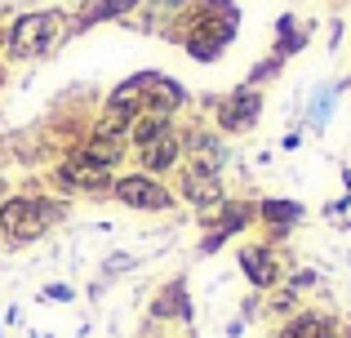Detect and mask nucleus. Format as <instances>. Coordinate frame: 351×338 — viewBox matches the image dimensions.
Wrapping results in <instances>:
<instances>
[{
    "mask_svg": "<svg viewBox=\"0 0 351 338\" xmlns=\"http://www.w3.org/2000/svg\"><path fill=\"white\" fill-rule=\"evenodd\" d=\"M67 214V205L62 200H45V196H14L0 205V232L9 236V241H36V236H45L58 218Z\"/></svg>",
    "mask_w": 351,
    "mask_h": 338,
    "instance_id": "obj_1",
    "label": "nucleus"
},
{
    "mask_svg": "<svg viewBox=\"0 0 351 338\" xmlns=\"http://www.w3.org/2000/svg\"><path fill=\"white\" fill-rule=\"evenodd\" d=\"M62 27H67V18H62L58 9L23 14L5 36V53L9 58H40V53H49L53 45L62 40Z\"/></svg>",
    "mask_w": 351,
    "mask_h": 338,
    "instance_id": "obj_2",
    "label": "nucleus"
},
{
    "mask_svg": "<svg viewBox=\"0 0 351 338\" xmlns=\"http://www.w3.org/2000/svg\"><path fill=\"white\" fill-rule=\"evenodd\" d=\"M209 107H214V121H218V134H249L258 121H263V89L254 85H236L232 94L223 98H209Z\"/></svg>",
    "mask_w": 351,
    "mask_h": 338,
    "instance_id": "obj_3",
    "label": "nucleus"
},
{
    "mask_svg": "<svg viewBox=\"0 0 351 338\" xmlns=\"http://www.w3.org/2000/svg\"><path fill=\"white\" fill-rule=\"evenodd\" d=\"M112 196H116L125 209H143V214H165V209H173V191L165 187L160 178L143 173V169L116 178V182H112Z\"/></svg>",
    "mask_w": 351,
    "mask_h": 338,
    "instance_id": "obj_4",
    "label": "nucleus"
},
{
    "mask_svg": "<svg viewBox=\"0 0 351 338\" xmlns=\"http://www.w3.org/2000/svg\"><path fill=\"white\" fill-rule=\"evenodd\" d=\"M236 263H240L245 280L258 289V294H271V289L285 285V267H280V258H276L271 245H240Z\"/></svg>",
    "mask_w": 351,
    "mask_h": 338,
    "instance_id": "obj_5",
    "label": "nucleus"
},
{
    "mask_svg": "<svg viewBox=\"0 0 351 338\" xmlns=\"http://www.w3.org/2000/svg\"><path fill=\"white\" fill-rule=\"evenodd\" d=\"M307 218V209L298 205V200H289V196H267V200H258V223L267 227V241L263 245H280V241H289V232Z\"/></svg>",
    "mask_w": 351,
    "mask_h": 338,
    "instance_id": "obj_6",
    "label": "nucleus"
},
{
    "mask_svg": "<svg viewBox=\"0 0 351 338\" xmlns=\"http://www.w3.org/2000/svg\"><path fill=\"white\" fill-rule=\"evenodd\" d=\"M178 196L187 200L191 209H218L227 200V187H223V173H214V169H200V165H187L182 169V178H178Z\"/></svg>",
    "mask_w": 351,
    "mask_h": 338,
    "instance_id": "obj_7",
    "label": "nucleus"
},
{
    "mask_svg": "<svg viewBox=\"0 0 351 338\" xmlns=\"http://www.w3.org/2000/svg\"><path fill=\"white\" fill-rule=\"evenodd\" d=\"M120 156H125V138H120V134H107V130H94L85 143H80V147H71V156H67V160L112 173V169L120 165Z\"/></svg>",
    "mask_w": 351,
    "mask_h": 338,
    "instance_id": "obj_8",
    "label": "nucleus"
},
{
    "mask_svg": "<svg viewBox=\"0 0 351 338\" xmlns=\"http://www.w3.org/2000/svg\"><path fill=\"white\" fill-rule=\"evenodd\" d=\"M143 94H147V112H165V116H178L191 103L187 89L173 76H160V71H143Z\"/></svg>",
    "mask_w": 351,
    "mask_h": 338,
    "instance_id": "obj_9",
    "label": "nucleus"
},
{
    "mask_svg": "<svg viewBox=\"0 0 351 338\" xmlns=\"http://www.w3.org/2000/svg\"><path fill=\"white\" fill-rule=\"evenodd\" d=\"M182 156H191L187 165H200V169L223 173L232 152H227V143L218 138L214 130H191V134H182Z\"/></svg>",
    "mask_w": 351,
    "mask_h": 338,
    "instance_id": "obj_10",
    "label": "nucleus"
},
{
    "mask_svg": "<svg viewBox=\"0 0 351 338\" xmlns=\"http://www.w3.org/2000/svg\"><path fill=\"white\" fill-rule=\"evenodd\" d=\"M178 160H182V134H178V130H169L165 138L147 143V147L138 152V165H143V173H152V178L178 169Z\"/></svg>",
    "mask_w": 351,
    "mask_h": 338,
    "instance_id": "obj_11",
    "label": "nucleus"
},
{
    "mask_svg": "<svg viewBox=\"0 0 351 338\" xmlns=\"http://www.w3.org/2000/svg\"><path fill=\"white\" fill-rule=\"evenodd\" d=\"M258 223V205L254 200H223L218 209H209V232H223L227 241H232L236 232H245V227Z\"/></svg>",
    "mask_w": 351,
    "mask_h": 338,
    "instance_id": "obj_12",
    "label": "nucleus"
},
{
    "mask_svg": "<svg viewBox=\"0 0 351 338\" xmlns=\"http://www.w3.org/2000/svg\"><path fill=\"white\" fill-rule=\"evenodd\" d=\"M152 321H191V294H187V280L173 276L160 294L152 298Z\"/></svg>",
    "mask_w": 351,
    "mask_h": 338,
    "instance_id": "obj_13",
    "label": "nucleus"
},
{
    "mask_svg": "<svg viewBox=\"0 0 351 338\" xmlns=\"http://www.w3.org/2000/svg\"><path fill=\"white\" fill-rule=\"evenodd\" d=\"M307 45H311V23H298L293 14H280V18H276V49L271 53L280 62H289L293 53H302Z\"/></svg>",
    "mask_w": 351,
    "mask_h": 338,
    "instance_id": "obj_14",
    "label": "nucleus"
},
{
    "mask_svg": "<svg viewBox=\"0 0 351 338\" xmlns=\"http://www.w3.org/2000/svg\"><path fill=\"white\" fill-rule=\"evenodd\" d=\"M173 130V116H165V112H143L134 125H129V143H134L138 152L147 147V143H156V138H165V134Z\"/></svg>",
    "mask_w": 351,
    "mask_h": 338,
    "instance_id": "obj_15",
    "label": "nucleus"
},
{
    "mask_svg": "<svg viewBox=\"0 0 351 338\" xmlns=\"http://www.w3.org/2000/svg\"><path fill=\"white\" fill-rule=\"evenodd\" d=\"M334 98H338V80H329V85H320L316 94H311V103H307V130L311 134H320L329 125V116H334Z\"/></svg>",
    "mask_w": 351,
    "mask_h": 338,
    "instance_id": "obj_16",
    "label": "nucleus"
},
{
    "mask_svg": "<svg viewBox=\"0 0 351 338\" xmlns=\"http://www.w3.org/2000/svg\"><path fill=\"white\" fill-rule=\"evenodd\" d=\"M143 0H94V5L85 9V14L76 18V32H85V27H94V23H103V18H125L129 9H138Z\"/></svg>",
    "mask_w": 351,
    "mask_h": 338,
    "instance_id": "obj_17",
    "label": "nucleus"
},
{
    "mask_svg": "<svg viewBox=\"0 0 351 338\" xmlns=\"http://www.w3.org/2000/svg\"><path fill=\"white\" fill-rule=\"evenodd\" d=\"M280 67H285V62H280V58H276V53H271V58H263V62H258V67H254V71H249V76H245V85L263 89L267 80H276V76H280Z\"/></svg>",
    "mask_w": 351,
    "mask_h": 338,
    "instance_id": "obj_18",
    "label": "nucleus"
},
{
    "mask_svg": "<svg viewBox=\"0 0 351 338\" xmlns=\"http://www.w3.org/2000/svg\"><path fill=\"white\" fill-rule=\"evenodd\" d=\"M316 271H311V267H298V271H289V276H285V289H293V294H302V289H311V285H316Z\"/></svg>",
    "mask_w": 351,
    "mask_h": 338,
    "instance_id": "obj_19",
    "label": "nucleus"
},
{
    "mask_svg": "<svg viewBox=\"0 0 351 338\" xmlns=\"http://www.w3.org/2000/svg\"><path fill=\"white\" fill-rule=\"evenodd\" d=\"M40 294L53 298V303H71V298H76V289H71V285H45Z\"/></svg>",
    "mask_w": 351,
    "mask_h": 338,
    "instance_id": "obj_20",
    "label": "nucleus"
},
{
    "mask_svg": "<svg viewBox=\"0 0 351 338\" xmlns=\"http://www.w3.org/2000/svg\"><path fill=\"white\" fill-rule=\"evenodd\" d=\"M125 267H134V258H129V254H112V258L103 263V271H107V276H116V271H125Z\"/></svg>",
    "mask_w": 351,
    "mask_h": 338,
    "instance_id": "obj_21",
    "label": "nucleus"
},
{
    "mask_svg": "<svg viewBox=\"0 0 351 338\" xmlns=\"http://www.w3.org/2000/svg\"><path fill=\"white\" fill-rule=\"evenodd\" d=\"M280 147H285V152H298V147H302V130H289V134L280 138Z\"/></svg>",
    "mask_w": 351,
    "mask_h": 338,
    "instance_id": "obj_22",
    "label": "nucleus"
},
{
    "mask_svg": "<svg viewBox=\"0 0 351 338\" xmlns=\"http://www.w3.org/2000/svg\"><path fill=\"white\" fill-rule=\"evenodd\" d=\"M338 338H351V321H347V325H338Z\"/></svg>",
    "mask_w": 351,
    "mask_h": 338,
    "instance_id": "obj_23",
    "label": "nucleus"
},
{
    "mask_svg": "<svg viewBox=\"0 0 351 338\" xmlns=\"http://www.w3.org/2000/svg\"><path fill=\"white\" fill-rule=\"evenodd\" d=\"M0 80H5V67H0Z\"/></svg>",
    "mask_w": 351,
    "mask_h": 338,
    "instance_id": "obj_24",
    "label": "nucleus"
}]
</instances>
